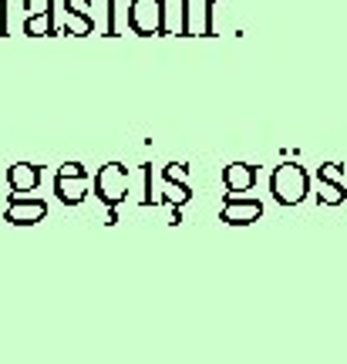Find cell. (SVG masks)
Wrapping results in <instances>:
<instances>
[{"label":"cell","instance_id":"cell-1","mask_svg":"<svg viewBox=\"0 0 347 364\" xmlns=\"http://www.w3.org/2000/svg\"><path fill=\"white\" fill-rule=\"evenodd\" d=\"M129 24L135 34H162V27H166V7H162V0H132Z\"/></svg>","mask_w":347,"mask_h":364},{"label":"cell","instance_id":"cell-2","mask_svg":"<svg viewBox=\"0 0 347 364\" xmlns=\"http://www.w3.org/2000/svg\"><path fill=\"white\" fill-rule=\"evenodd\" d=\"M273 186H277V193H280V199H300V193H304V172L297 169V166H283L277 176H273Z\"/></svg>","mask_w":347,"mask_h":364},{"label":"cell","instance_id":"cell-3","mask_svg":"<svg viewBox=\"0 0 347 364\" xmlns=\"http://www.w3.org/2000/svg\"><path fill=\"white\" fill-rule=\"evenodd\" d=\"M85 7H88V0H68V4H65V11H68V27H65V34H78V38L91 34L95 21H91L88 14H85Z\"/></svg>","mask_w":347,"mask_h":364},{"label":"cell","instance_id":"cell-4","mask_svg":"<svg viewBox=\"0 0 347 364\" xmlns=\"http://www.w3.org/2000/svg\"><path fill=\"white\" fill-rule=\"evenodd\" d=\"M98 189H102L105 199H118L125 193V169L122 166H105L102 176H98Z\"/></svg>","mask_w":347,"mask_h":364},{"label":"cell","instance_id":"cell-5","mask_svg":"<svg viewBox=\"0 0 347 364\" xmlns=\"http://www.w3.org/2000/svg\"><path fill=\"white\" fill-rule=\"evenodd\" d=\"M81 186H85V172H81V166H65L61 179H58L61 196H65V199H78V196H81Z\"/></svg>","mask_w":347,"mask_h":364},{"label":"cell","instance_id":"cell-6","mask_svg":"<svg viewBox=\"0 0 347 364\" xmlns=\"http://www.w3.org/2000/svg\"><path fill=\"white\" fill-rule=\"evenodd\" d=\"M24 34H31V38H41V34H54L51 14H31V17L24 21Z\"/></svg>","mask_w":347,"mask_h":364},{"label":"cell","instance_id":"cell-7","mask_svg":"<svg viewBox=\"0 0 347 364\" xmlns=\"http://www.w3.org/2000/svg\"><path fill=\"white\" fill-rule=\"evenodd\" d=\"M11 182L17 186V189H27V186H34V182H38V169H34V166H14Z\"/></svg>","mask_w":347,"mask_h":364},{"label":"cell","instance_id":"cell-8","mask_svg":"<svg viewBox=\"0 0 347 364\" xmlns=\"http://www.w3.org/2000/svg\"><path fill=\"white\" fill-rule=\"evenodd\" d=\"M250 179H253L250 166H230V169H226V182L236 186V189H240V186H250Z\"/></svg>","mask_w":347,"mask_h":364},{"label":"cell","instance_id":"cell-9","mask_svg":"<svg viewBox=\"0 0 347 364\" xmlns=\"http://www.w3.org/2000/svg\"><path fill=\"white\" fill-rule=\"evenodd\" d=\"M11 216H17V220H34V216H41V206H14Z\"/></svg>","mask_w":347,"mask_h":364},{"label":"cell","instance_id":"cell-10","mask_svg":"<svg viewBox=\"0 0 347 364\" xmlns=\"http://www.w3.org/2000/svg\"><path fill=\"white\" fill-rule=\"evenodd\" d=\"M27 14H51V0H27Z\"/></svg>","mask_w":347,"mask_h":364},{"label":"cell","instance_id":"cell-11","mask_svg":"<svg viewBox=\"0 0 347 364\" xmlns=\"http://www.w3.org/2000/svg\"><path fill=\"white\" fill-rule=\"evenodd\" d=\"M253 213H257V206H233L226 216H236V220H250Z\"/></svg>","mask_w":347,"mask_h":364},{"label":"cell","instance_id":"cell-12","mask_svg":"<svg viewBox=\"0 0 347 364\" xmlns=\"http://www.w3.org/2000/svg\"><path fill=\"white\" fill-rule=\"evenodd\" d=\"M7 34V7H4V0H0V38Z\"/></svg>","mask_w":347,"mask_h":364}]
</instances>
